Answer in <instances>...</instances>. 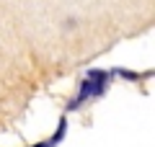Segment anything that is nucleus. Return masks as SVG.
I'll return each instance as SVG.
<instances>
[{"instance_id": "1", "label": "nucleus", "mask_w": 155, "mask_h": 147, "mask_svg": "<svg viewBox=\"0 0 155 147\" xmlns=\"http://www.w3.org/2000/svg\"><path fill=\"white\" fill-rule=\"evenodd\" d=\"M114 80L111 77V72L106 70H88L83 77H80V83H78V93L67 101V114L70 111H80L88 101H96V98H104L106 90H109V83Z\"/></svg>"}, {"instance_id": "2", "label": "nucleus", "mask_w": 155, "mask_h": 147, "mask_svg": "<svg viewBox=\"0 0 155 147\" xmlns=\"http://www.w3.org/2000/svg\"><path fill=\"white\" fill-rule=\"evenodd\" d=\"M65 134H67V116H62L60 124H57V129H54V134L47 139V145H49V147H57L62 139H65Z\"/></svg>"}, {"instance_id": "3", "label": "nucleus", "mask_w": 155, "mask_h": 147, "mask_svg": "<svg viewBox=\"0 0 155 147\" xmlns=\"http://www.w3.org/2000/svg\"><path fill=\"white\" fill-rule=\"evenodd\" d=\"M75 26H78L75 18H67V21H65V28H75Z\"/></svg>"}, {"instance_id": "4", "label": "nucleus", "mask_w": 155, "mask_h": 147, "mask_svg": "<svg viewBox=\"0 0 155 147\" xmlns=\"http://www.w3.org/2000/svg\"><path fill=\"white\" fill-rule=\"evenodd\" d=\"M31 147H49V145H47V139H44V142H36V145H31Z\"/></svg>"}]
</instances>
